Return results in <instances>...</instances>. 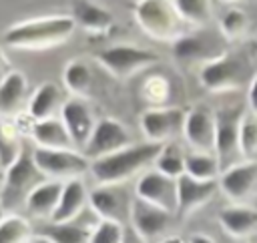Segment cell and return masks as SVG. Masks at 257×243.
<instances>
[{"mask_svg":"<svg viewBox=\"0 0 257 243\" xmlns=\"http://www.w3.org/2000/svg\"><path fill=\"white\" fill-rule=\"evenodd\" d=\"M161 151L163 145L155 143L131 145L118 153L90 161V173L98 185H122L133 175L141 173L147 165L155 163Z\"/></svg>","mask_w":257,"mask_h":243,"instance_id":"cell-1","label":"cell"},{"mask_svg":"<svg viewBox=\"0 0 257 243\" xmlns=\"http://www.w3.org/2000/svg\"><path fill=\"white\" fill-rule=\"evenodd\" d=\"M76 30L72 16H44L24 20L4 32V42L12 48H48L66 42Z\"/></svg>","mask_w":257,"mask_h":243,"instance_id":"cell-2","label":"cell"},{"mask_svg":"<svg viewBox=\"0 0 257 243\" xmlns=\"http://www.w3.org/2000/svg\"><path fill=\"white\" fill-rule=\"evenodd\" d=\"M44 181L48 179L38 171L34 163V151H30L24 145L20 159L6 171L4 187L0 193V207L4 211H14L18 205H26L30 193Z\"/></svg>","mask_w":257,"mask_h":243,"instance_id":"cell-3","label":"cell"},{"mask_svg":"<svg viewBox=\"0 0 257 243\" xmlns=\"http://www.w3.org/2000/svg\"><path fill=\"white\" fill-rule=\"evenodd\" d=\"M245 62L239 54L221 52L219 56L203 62L199 70V82L209 92H227L237 90L245 82Z\"/></svg>","mask_w":257,"mask_h":243,"instance_id":"cell-4","label":"cell"},{"mask_svg":"<svg viewBox=\"0 0 257 243\" xmlns=\"http://www.w3.org/2000/svg\"><path fill=\"white\" fill-rule=\"evenodd\" d=\"M135 18L145 34L155 40H177L179 34V14L173 2L165 0H141L135 4Z\"/></svg>","mask_w":257,"mask_h":243,"instance_id":"cell-5","label":"cell"},{"mask_svg":"<svg viewBox=\"0 0 257 243\" xmlns=\"http://www.w3.org/2000/svg\"><path fill=\"white\" fill-rule=\"evenodd\" d=\"M96 60L116 78H128L141 68L159 62V54L149 48H139L131 44H116L96 52Z\"/></svg>","mask_w":257,"mask_h":243,"instance_id":"cell-6","label":"cell"},{"mask_svg":"<svg viewBox=\"0 0 257 243\" xmlns=\"http://www.w3.org/2000/svg\"><path fill=\"white\" fill-rule=\"evenodd\" d=\"M34 163L38 171L52 181H72L90 171V161L78 151H50V149H34Z\"/></svg>","mask_w":257,"mask_h":243,"instance_id":"cell-7","label":"cell"},{"mask_svg":"<svg viewBox=\"0 0 257 243\" xmlns=\"http://www.w3.org/2000/svg\"><path fill=\"white\" fill-rule=\"evenodd\" d=\"M187 112L179 106H153L141 114V131L147 143L167 145L179 133H183Z\"/></svg>","mask_w":257,"mask_h":243,"instance_id":"cell-8","label":"cell"},{"mask_svg":"<svg viewBox=\"0 0 257 243\" xmlns=\"http://www.w3.org/2000/svg\"><path fill=\"white\" fill-rule=\"evenodd\" d=\"M133 145L131 133L126 131V127L116 120V118H102L96 123V129L90 137V141L86 143V147L82 149V155L88 161H96L100 157L118 153L126 147Z\"/></svg>","mask_w":257,"mask_h":243,"instance_id":"cell-9","label":"cell"},{"mask_svg":"<svg viewBox=\"0 0 257 243\" xmlns=\"http://www.w3.org/2000/svg\"><path fill=\"white\" fill-rule=\"evenodd\" d=\"M88 203L100 221H114L122 225V221L131 217L133 199H128L122 185H98L88 193Z\"/></svg>","mask_w":257,"mask_h":243,"instance_id":"cell-10","label":"cell"},{"mask_svg":"<svg viewBox=\"0 0 257 243\" xmlns=\"http://www.w3.org/2000/svg\"><path fill=\"white\" fill-rule=\"evenodd\" d=\"M171 217H173V213H169L157 205H151L139 197H135L131 203V217H128L131 229L147 243L159 239L169 229Z\"/></svg>","mask_w":257,"mask_h":243,"instance_id":"cell-11","label":"cell"},{"mask_svg":"<svg viewBox=\"0 0 257 243\" xmlns=\"http://www.w3.org/2000/svg\"><path fill=\"white\" fill-rule=\"evenodd\" d=\"M135 195L169 213H177V181L155 171H147L135 185Z\"/></svg>","mask_w":257,"mask_h":243,"instance_id":"cell-12","label":"cell"},{"mask_svg":"<svg viewBox=\"0 0 257 243\" xmlns=\"http://www.w3.org/2000/svg\"><path fill=\"white\" fill-rule=\"evenodd\" d=\"M257 187V161H241L221 171L219 189L233 203H243Z\"/></svg>","mask_w":257,"mask_h":243,"instance_id":"cell-13","label":"cell"},{"mask_svg":"<svg viewBox=\"0 0 257 243\" xmlns=\"http://www.w3.org/2000/svg\"><path fill=\"white\" fill-rule=\"evenodd\" d=\"M245 112L243 106H225L215 112V155L221 167L229 155L239 151V131Z\"/></svg>","mask_w":257,"mask_h":243,"instance_id":"cell-14","label":"cell"},{"mask_svg":"<svg viewBox=\"0 0 257 243\" xmlns=\"http://www.w3.org/2000/svg\"><path fill=\"white\" fill-rule=\"evenodd\" d=\"M183 137L193 153H215V112L195 106L187 112Z\"/></svg>","mask_w":257,"mask_h":243,"instance_id":"cell-15","label":"cell"},{"mask_svg":"<svg viewBox=\"0 0 257 243\" xmlns=\"http://www.w3.org/2000/svg\"><path fill=\"white\" fill-rule=\"evenodd\" d=\"M60 118H62L76 151L78 149L82 151L96 129V123H94V116H92L88 104L82 98H68L62 104V116Z\"/></svg>","mask_w":257,"mask_h":243,"instance_id":"cell-16","label":"cell"},{"mask_svg":"<svg viewBox=\"0 0 257 243\" xmlns=\"http://www.w3.org/2000/svg\"><path fill=\"white\" fill-rule=\"evenodd\" d=\"M219 189V181H197L189 175L177 179V215L187 217L213 199Z\"/></svg>","mask_w":257,"mask_h":243,"instance_id":"cell-17","label":"cell"},{"mask_svg":"<svg viewBox=\"0 0 257 243\" xmlns=\"http://www.w3.org/2000/svg\"><path fill=\"white\" fill-rule=\"evenodd\" d=\"M217 219H219L221 229L235 239H247L257 233V209L245 203L225 205L219 211Z\"/></svg>","mask_w":257,"mask_h":243,"instance_id":"cell-18","label":"cell"},{"mask_svg":"<svg viewBox=\"0 0 257 243\" xmlns=\"http://www.w3.org/2000/svg\"><path fill=\"white\" fill-rule=\"evenodd\" d=\"M32 139L38 145V149H50V151H76L62 118H46L32 123Z\"/></svg>","mask_w":257,"mask_h":243,"instance_id":"cell-19","label":"cell"},{"mask_svg":"<svg viewBox=\"0 0 257 243\" xmlns=\"http://www.w3.org/2000/svg\"><path fill=\"white\" fill-rule=\"evenodd\" d=\"M72 18L76 26H82L84 30L92 34H104L112 28L114 16L104 6L90 2V0H76L72 2Z\"/></svg>","mask_w":257,"mask_h":243,"instance_id":"cell-20","label":"cell"},{"mask_svg":"<svg viewBox=\"0 0 257 243\" xmlns=\"http://www.w3.org/2000/svg\"><path fill=\"white\" fill-rule=\"evenodd\" d=\"M86 201H88V193H86L84 183L80 179L66 181L50 223H72L78 217V213L84 209Z\"/></svg>","mask_w":257,"mask_h":243,"instance_id":"cell-21","label":"cell"},{"mask_svg":"<svg viewBox=\"0 0 257 243\" xmlns=\"http://www.w3.org/2000/svg\"><path fill=\"white\" fill-rule=\"evenodd\" d=\"M62 189H64L62 181H44L26 199V205H24L26 211L38 219H52V215L58 207Z\"/></svg>","mask_w":257,"mask_h":243,"instance_id":"cell-22","label":"cell"},{"mask_svg":"<svg viewBox=\"0 0 257 243\" xmlns=\"http://www.w3.org/2000/svg\"><path fill=\"white\" fill-rule=\"evenodd\" d=\"M26 76L20 70H12L0 84V116L16 114L26 100Z\"/></svg>","mask_w":257,"mask_h":243,"instance_id":"cell-23","label":"cell"},{"mask_svg":"<svg viewBox=\"0 0 257 243\" xmlns=\"http://www.w3.org/2000/svg\"><path fill=\"white\" fill-rule=\"evenodd\" d=\"M60 98H62V90H60V86L56 82H42L34 90V94H32V98L28 102V112L34 118V123L52 118Z\"/></svg>","mask_w":257,"mask_h":243,"instance_id":"cell-24","label":"cell"},{"mask_svg":"<svg viewBox=\"0 0 257 243\" xmlns=\"http://www.w3.org/2000/svg\"><path fill=\"white\" fill-rule=\"evenodd\" d=\"M185 175L197 181H219L221 161L217 159L215 153H187Z\"/></svg>","mask_w":257,"mask_h":243,"instance_id":"cell-25","label":"cell"},{"mask_svg":"<svg viewBox=\"0 0 257 243\" xmlns=\"http://www.w3.org/2000/svg\"><path fill=\"white\" fill-rule=\"evenodd\" d=\"M24 143L16 127L8 120H0V169L8 171L22 155Z\"/></svg>","mask_w":257,"mask_h":243,"instance_id":"cell-26","label":"cell"},{"mask_svg":"<svg viewBox=\"0 0 257 243\" xmlns=\"http://www.w3.org/2000/svg\"><path fill=\"white\" fill-rule=\"evenodd\" d=\"M173 52L179 60H185V62L201 60V58H205V62H207V60L215 58V54H211L207 38L201 34H181L173 42Z\"/></svg>","mask_w":257,"mask_h":243,"instance_id":"cell-27","label":"cell"},{"mask_svg":"<svg viewBox=\"0 0 257 243\" xmlns=\"http://www.w3.org/2000/svg\"><path fill=\"white\" fill-rule=\"evenodd\" d=\"M38 235L48 237L52 243H90L92 231L76 223H46L38 229Z\"/></svg>","mask_w":257,"mask_h":243,"instance_id":"cell-28","label":"cell"},{"mask_svg":"<svg viewBox=\"0 0 257 243\" xmlns=\"http://www.w3.org/2000/svg\"><path fill=\"white\" fill-rule=\"evenodd\" d=\"M64 86L76 94V96H86L92 84V70L88 68L86 62L82 60H70L64 66V74H62Z\"/></svg>","mask_w":257,"mask_h":243,"instance_id":"cell-29","label":"cell"},{"mask_svg":"<svg viewBox=\"0 0 257 243\" xmlns=\"http://www.w3.org/2000/svg\"><path fill=\"white\" fill-rule=\"evenodd\" d=\"M185 159L187 155L183 153V149L175 143H167L163 145V151L159 153L157 161H155V167L159 173L171 177V179H179L185 175Z\"/></svg>","mask_w":257,"mask_h":243,"instance_id":"cell-30","label":"cell"},{"mask_svg":"<svg viewBox=\"0 0 257 243\" xmlns=\"http://www.w3.org/2000/svg\"><path fill=\"white\" fill-rule=\"evenodd\" d=\"M249 28V14L243 8L231 6L227 8L221 18H219V30L227 40H237L241 38Z\"/></svg>","mask_w":257,"mask_h":243,"instance_id":"cell-31","label":"cell"},{"mask_svg":"<svg viewBox=\"0 0 257 243\" xmlns=\"http://www.w3.org/2000/svg\"><path fill=\"white\" fill-rule=\"evenodd\" d=\"M30 239V223L28 219L10 213L0 219V243H28Z\"/></svg>","mask_w":257,"mask_h":243,"instance_id":"cell-32","label":"cell"},{"mask_svg":"<svg viewBox=\"0 0 257 243\" xmlns=\"http://www.w3.org/2000/svg\"><path fill=\"white\" fill-rule=\"evenodd\" d=\"M173 8L179 14L181 22L201 26L207 24L211 18V2L207 0H175Z\"/></svg>","mask_w":257,"mask_h":243,"instance_id":"cell-33","label":"cell"},{"mask_svg":"<svg viewBox=\"0 0 257 243\" xmlns=\"http://www.w3.org/2000/svg\"><path fill=\"white\" fill-rule=\"evenodd\" d=\"M239 153L245 161H257V116L253 112H245L239 131Z\"/></svg>","mask_w":257,"mask_h":243,"instance_id":"cell-34","label":"cell"},{"mask_svg":"<svg viewBox=\"0 0 257 243\" xmlns=\"http://www.w3.org/2000/svg\"><path fill=\"white\" fill-rule=\"evenodd\" d=\"M124 227L114 221H98V225L92 229L90 243H122Z\"/></svg>","mask_w":257,"mask_h":243,"instance_id":"cell-35","label":"cell"},{"mask_svg":"<svg viewBox=\"0 0 257 243\" xmlns=\"http://www.w3.org/2000/svg\"><path fill=\"white\" fill-rule=\"evenodd\" d=\"M143 94L151 100V104L155 106H165L167 98H169V82L163 76H153L147 80Z\"/></svg>","mask_w":257,"mask_h":243,"instance_id":"cell-36","label":"cell"},{"mask_svg":"<svg viewBox=\"0 0 257 243\" xmlns=\"http://www.w3.org/2000/svg\"><path fill=\"white\" fill-rule=\"evenodd\" d=\"M247 104H249V112H253V114L257 116V72L253 74V78H251V82H249Z\"/></svg>","mask_w":257,"mask_h":243,"instance_id":"cell-37","label":"cell"},{"mask_svg":"<svg viewBox=\"0 0 257 243\" xmlns=\"http://www.w3.org/2000/svg\"><path fill=\"white\" fill-rule=\"evenodd\" d=\"M10 72H12V70H10V64H8V60L4 58V54H2V50H0V84L8 78Z\"/></svg>","mask_w":257,"mask_h":243,"instance_id":"cell-38","label":"cell"},{"mask_svg":"<svg viewBox=\"0 0 257 243\" xmlns=\"http://www.w3.org/2000/svg\"><path fill=\"white\" fill-rule=\"evenodd\" d=\"M187 243H215V239L207 233H193Z\"/></svg>","mask_w":257,"mask_h":243,"instance_id":"cell-39","label":"cell"},{"mask_svg":"<svg viewBox=\"0 0 257 243\" xmlns=\"http://www.w3.org/2000/svg\"><path fill=\"white\" fill-rule=\"evenodd\" d=\"M122 243H147V241H143L133 229H124V235H122Z\"/></svg>","mask_w":257,"mask_h":243,"instance_id":"cell-40","label":"cell"},{"mask_svg":"<svg viewBox=\"0 0 257 243\" xmlns=\"http://www.w3.org/2000/svg\"><path fill=\"white\" fill-rule=\"evenodd\" d=\"M159 243H185L181 237H175V235H171V237H165V239H161Z\"/></svg>","mask_w":257,"mask_h":243,"instance_id":"cell-41","label":"cell"},{"mask_svg":"<svg viewBox=\"0 0 257 243\" xmlns=\"http://www.w3.org/2000/svg\"><path fill=\"white\" fill-rule=\"evenodd\" d=\"M30 243H52V241L48 237H44V235H36V237H32Z\"/></svg>","mask_w":257,"mask_h":243,"instance_id":"cell-42","label":"cell"},{"mask_svg":"<svg viewBox=\"0 0 257 243\" xmlns=\"http://www.w3.org/2000/svg\"><path fill=\"white\" fill-rule=\"evenodd\" d=\"M0 209H2V207H0Z\"/></svg>","mask_w":257,"mask_h":243,"instance_id":"cell-43","label":"cell"}]
</instances>
